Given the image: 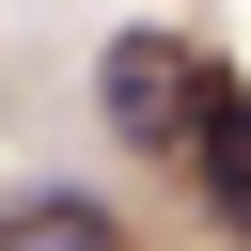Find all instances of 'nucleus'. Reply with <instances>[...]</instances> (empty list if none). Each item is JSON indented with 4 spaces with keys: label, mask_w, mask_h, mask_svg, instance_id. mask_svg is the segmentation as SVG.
I'll use <instances>...</instances> for the list:
<instances>
[{
    "label": "nucleus",
    "mask_w": 251,
    "mask_h": 251,
    "mask_svg": "<svg viewBox=\"0 0 251 251\" xmlns=\"http://www.w3.org/2000/svg\"><path fill=\"white\" fill-rule=\"evenodd\" d=\"M204 94H220V63H204L188 31H110V47H94V110H110V141H141V157H188V141H204Z\"/></svg>",
    "instance_id": "f257e3e1"
},
{
    "label": "nucleus",
    "mask_w": 251,
    "mask_h": 251,
    "mask_svg": "<svg viewBox=\"0 0 251 251\" xmlns=\"http://www.w3.org/2000/svg\"><path fill=\"white\" fill-rule=\"evenodd\" d=\"M188 173H204V204H220V235H251V94H235V78L204 94V141H188Z\"/></svg>",
    "instance_id": "f03ea898"
},
{
    "label": "nucleus",
    "mask_w": 251,
    "mask_h": 251,
    "mask_svg": "<svg viewBox=\"0 0 251 251\" xmlns=\"http://www.w3.org/2000/svg\"><path fill=\"white\" fill-rule=\"evenodd\" d=\"M0 251H126V220L78 204V188H47V204H0Z\"/></svg>",
    "instance_id": "7ed1b4c3"
}]
</instances>
